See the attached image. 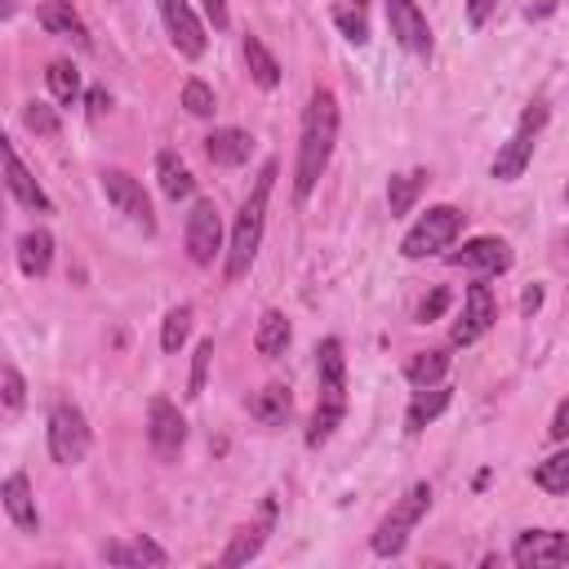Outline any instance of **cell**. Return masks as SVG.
Here are the masks:
<instances>
[{
	"instance_id": "27",
	"label": "cell",
	"mask_w": 569,
	"mask_h": 569,
	"mask_svg": "<svg viewBox=\"0 0 569 569\" xmlns=\"http://www.w3.org/2000/svg\"><path fill=\"white\" fill-rule=\"evenodd\" d=\"M245 63H250V76H254L258 89H276L280 85V63L271 59V49L258 36H245Z\"/></svg>"
},
{
	"instance_id": "44",
	"label": "cell",
	"mask_w": 569,
	"mask_h": 569,
	"mask_svg": "<svg viewBox=\"0 0 569 569\" xmlns=\"http://www.w3.org/2000/svg\"><path fill=\"white\" fill-rule=\"evenodd\" d=\"M338 5H365V0H338Z\"/></svg>"
},
{
	"instance_id": "3",
	"label": "cell",
	"mask_w": 569,
	"mask_h": 569,
	"mask_svg": "<svg viewBox=\"0 0 569 569\" xmlns=\"http://www.w3.org/2000/svg\"><path fill=\"white\" fill-rule=\"evenodd\" d=\"M271 183H276V160L263 165V174L254 183V192L245 196L241 214H237V227H232V245H227V280H241L254 258H258V245H263V227H267V201H271Z\"/></svg>"
},
{
	"instance_id": "40",
	"label": "cell",
	"mask_w": 569,
	"mask_h": 569,
	"mask_svg": "<svg viewBox=\"0 0 569 569\" xmlns=\"http://www.w3.org/2000/svg\"><path fill=\"white\" fill-rule=\"evenodd\" d=\"M205 14L214 23V32H227V23H232V14H227V0H205Z\"/></svg>"
},
{
	"instance_id": "14",
	"label": "cell",
	"mask_w": 569,
	"mask_h": 569,
	"mask_svg": "<svg viewBox=\"0 0 569 569\" xmlns=\"http://www.w3.org/2000/svg\"><path fill=\"white\" fill-rule=\"evenodd\" d=\"M498 320V307H494V294H489V284H472L468 299H463V316L453 320V343L468 348L476 343V338L489 334V325Z\"/></svg>"
},
{
	"instance_id": "16",
	"label": "cell",
	"mask_w": 569,
	"mask_h": 569,
	"mask_svg": "<svg viewBox=\"0 0 569 569\" xmlns=\"http://www.w3.org/2000/svg\"><path fill=\"white\" fill-rule=\"evenodd\" d=\"M449 263H453V267L485 271V276H498V271L511 267V250H507V241H498V237H476V241H468L459 254H449Z\"/></svg>"
},
{
	"instance_id": "32",
	"label": "cell",
	"mask_w": 569,
	"mask_h": 569,
	"mask_svg": "<svg viewBox=\"0 0 569 569\" xmlns=\"http://www.w3.org/2000/svg\"><path fill=\"white\" fill-rule=\"evenodd\" d=\"M534 481H538V489H547V494H565V489H569V449H560V453H552L547 463H538V468H534Z\"/></svg>"
},
{
	"instance_id": "31",
	"label": "cell",
	"mask_w": 569,
	"mask_h": 569,
	"mask_svg": "<svg viewBox=\"0 0 569 569\" xmlns=\"http://www.w3.org/2000/svg\"><path fill=\"white\" fill-rule=\"evenodd\" d=\"M187 334H192V307L183 303V307H174L165 316V329H160V348L174 356V352H183V343H187Z\"/></svg>"
},
{
	"instance_id": "25",
	"label": "cell",
	"mask_w": 569,
	"mask_h": 569,
	"mask_svg": "<svg viewBox=\"0 0 569 569\" xmlns=\"http://www.w3.org/2000/svg\"><path fill=\"white\" fill-rule=\"evenodd\" d=\"M102 560H107V565H165V547L138 534V538H130V543H107V547H102Z\"/></svg>"
},
{
	"instance_id": "4",
	"label": "cell",
	"mask_w": 569,
	"mask_h": 569,
	"mask_svg": "<svg viewBox=\"0 0 569 569\" xmlns=\"http://www.w3.org/2000/svg\"><path fill=\"white\" fill-rule=\"evenodd\" d=\"M427 507H432V485L427 481H419V485H410V494L396 503L387 517H383V525L374 530V538H370V547L378 552V556H401L405 552V543H410V534H414V525L427 517Z\"/></svg>"
},
{
	"instance_id": "37",
	"label": "cell",
	"mask_w": 569,
	"mask_h": 569,
	"mask_svg": "<svg viewBox=\"0 0 569 569\" xmlns=\"http://www.w3.org/2000/svg\"><path fill=\"white\" fill-rule=\"evenodd\" d=\"M0 378H5V410H10V414H19V410H23V401H27L23 374H19L14 365H5V374H0Z\"/></svg>"
},
{
	"instance_id": "24",
	"label": "cell",
	"mask_w": 569,
	"mask_h": 569,
	"mask_svg": "<svg viewBox=\"0 0 569 569\" xmlns=\"http://www.w3.org/2000/svg\"><path fill=\"white\" fill-rule=\"evenodd\" d=\"M449 401H453V391L449 387H419V396L410 401V414H405V432L414 436V432H423L432 419H440L445 410H449Z\"/></svg>"
},
{
	"instance_id": "30",
	"label": "cell",
	"mask_w": 569,
	"mask_h": 569,
	"mask_svg": "<svg viewBox=\"0 0 569 569\" xmlns=\"http://www.w3.org/2000/svg\"><path fill=\"white\" fill-rule=\"evenodd\" d=\"M405 374H410L414 387H436V383L449 374V356H445V352H419Z\"/></svg>"
},
{
	"instance_id": "12",
	"label": "cell",
	"mask_w": 569,
	"mask_h": 569,
	"mask_svg": "<svg viewBox=\"0 0 569 569\" xmlns=\"http://www.w3.org/2000/svg\"><path fill=\"white\" fill-rule=\"evenodd\" d=\"M147 436H152V449L160 453V459H179V449L187 440V419L179 414L174 401H165V396H156L152 410H147Z\"/></svg>"
},
{
	"instance_id": "19",
	"label": "cell",
	"mask_w": 569,
	"mask_h": 569,
	"mask_svg": "<svg viewBox=\"0 0 569 569\" xmlns=\"http://www.w3.org/2000/svg\"><path fill=\"white\" fill-rule=\"evenodd\" d=\"M0 498H5L10 521H14L23 534H40V511H36V498H32V481H27L23 472H14V476L5 481Z\"/></svg>"
},
{
	"instance_id": "15",
	"label": "cell",
	"mask_w": 569,
	"mask_h": 569,
	"mask_svg": "<svg viewBox=\"0 0 569 569\" xmlns=\"http://www.w3.org/2000/svg\"><path fill=\"white\" fill-rule=\"evenodd\" d=\"M271 525H276V498H267V503H263L258 521H250V525H241V530L232 534V543H227V552H222V565L232 569V565H245V560H254V556L263 552V543H267Z\"/></svg>"
},
{
	"instance_id": "38",
	"label": "cell",
	"mask_w": 569,
	"mask_h": 569,
	"mask_svg": "<svg viewBox=\"0 0 569 569\" xmlns=\"http://www.w3.org/2000/svg\"><path fill=\"white\" fill-rule=\"evenodd\" d=\"M445 307H449V290H432V299H423V307H419V320H423V325H427V320H440Z\"/></svg>"
},
{
	"instance_id": "29",
	"label": "cell",
	"mask_w": 569,
	"mask_h": 569,
	"mask_svg": "<svg viewBox=\"0 0 569 569\" xmlns=\"http://www.w3.org/2000/svg\"><path fill=\"white\" fill-rule=\"evenodd\" d=\"M45 85H49V94L59 98L63 107H72L76 98H81V72L72 68V63H49V72H45Z\"/></svg>"
},
{
	"instance_id": "11",
	"label": "cell",
	"mask_w": 569,
	"mask_h": 569,
	"mask_svg": "<svg viewBox=\"0 0 569 569\" xmlns=\"http://www.w3.org/2000/svg\"><path fill=\"white\" fill-rule=\"evenodd\" d=\"M511 560L521 569H547V565H569V534L560 530H525L511 547Z\"/></svg>"
},
{
	"instance_id": "10",
	"label": "cell",
	"mask_w": 569,
	"mask_h": 569,
	"mask_svg": "<svg viewBox=\"0 0 569 569\" xmlns=\"http://www.w3.org/2000/svg\"><path fill=\"white\" fill-rule=\"evenodd\" d=\"M387 23L401 49H410L414 59H432V27L414 0H387Z\"/></svg>"
},
{
	"instance_id": "23",
	"label": "cell",
	"mask_w": 569,
	"mask_h": 569,
	"mask_svg": "<svg viewBox=\"0 0 569 569\" xmlns=\"http://www.w3.org/2000/svg\"><path fill=\"white\" fill-rule=\"evenodd\" d=\"M290 338H294V329H290V316L284 312H263V320H258V329H254V348H258V356H267V361H276V356H284V348H290Z\"/></svg>"
},
{
	"instance_id": "18",
	"label": "cell",
	"mask_w": 569,
	"mask_h": 569,
	"mask_svg": "<svg viewBox=\"0 0 569 569\" xmlns=\"http://www.w3.org/2000/svg\"><path fill=\"white\" fill-rule=\"evenodd\" d=\"M250 152H254V134H250V130H237V125L214 130V134L205 138V156H209L214 165H222V169H237V165H245V160H250Z\"/></svg>"
},
{
	"instance_id": "36",
	"label": "cell",
	"mask_w": 569,
	"mask_h": 569,
	"mask_svg": "<svg viewBox=\"0 0 569 569\" xmlns=\"http://www.w3.org/2000/svg\"><path fill=\"white\" fill-rule=\"evenodd\" d=\"M183 107L192 117H214V89L205 81H187L183 85Z\"/></svg>"
},
{
	"instance_id": "33",
	"label": "cell",
	"mask_w": 569,
	"mask_h": 569,
	"mask_svg": "<svg viewBox=\"0 0 569 569\" xmlns=\"http://www.w3.org/2000/svg\"><path fill=\"white\" fill-rule=\"evenodd\" d=\"M334 23L352 45H365L370 40V23H365V5H334Z\"/></svg>"
},
{
	"instance_id": "41",
	"label": "cell",
	"mask_w": 569,
	"mask_h": 569,
	"mask_svg": "<svg viewBox=\"0 0 569 569\" xmlns=\"http://www.w3.org/2000/svg\"><path fill=\"white\" fill-rule=\"evenodd\" d=\"M552 440H569V396L560 401V410H556V419H552Z\"/></svg>"
},
{
	"instance_id": "28",
	"label": "cell",
	"mask_w": 569,
	"mask_h": 569,
	"mask_svg": "<svg viewBox=\"0 0 569 569\" xmlns=\"http://www.w3.org/2000/svg\"><path fill=\"white\" fill-rule=\"evenodd\" d=\"M423 183H427L423 169H414V174H396V179L387 183V209H391V218H401V214H410V209H414V201H419Z\"/></svg>"
},
{
	"instance_id": "34",
	"label": "cell",
	"mask_w": 569,
	"mask_h": 569,
	"mask_svg": "<svg viewBox=\"0 0 569 569\" xmlns=\"http://www.w3.org/2000/svg\"><path fill=\"white\" fill-rule=\"evenodd\" d=\"M23 125L32 134H40V138H59V117H53V107H45V102H27L23 107Z\"/></svg>"
},
{
	"instance_id": "42",
	"label": "cell",
	"mask_w": 569,
	"mask_h": 569,
	"mask_svg": "<svg viewBox=\"0 0 569 569\" xmlns=\"http://www.w3.org/2000/svg\"><path fill=\"white\" fill-rule=\"evenodd\" d=\"M538 307H543V284H530V290L521 294V312H525V316H534Z\"/></svg>"
},
{
	"instance_id": "35",
	"label": "cell",
	"mask_w": 569,
	"mask_h": 569,
	"mask_svg": "<svg viewBox=\"0 0 569 569\" xmlns=\"http://www.w3.org/2000/svg\"><path fill=\"white\" fill-rule=\"evenodd\" d=\"M209 361H214V338L196 343V356H192V378H187V401L205 391V374H209Z\"/></svg>"
},
{
	"instance_id": "7",
	"label": "cell",
	"mask_w": 569,
	"mask_h": 569,
	"mask_svg": "<svg viewBox=\"0 0 569 569\" xmlns=\"http://www.w3.org/2000/svg\"><path fill=\"white\" fill-rule=\"evenodd\" d=\"M459 232H463V214L453 209V205H432V209L410 227V237L401 241V254H405V258H432V254L449 250Z\"/></svg>"
},
{
	"instance_id": "26",
	"label": "cell",
	"mask_w": 569,
	"mask_h": 569,
	"mask_svg": "<svg viewBox=\"0 0 569 569\" xmlns=\"http://www.w3.org/2000/svg\"><path fill=\"white\" fill-rule=\"evenodd\" d=\"M49 263H53V237L45 227H36V232H27L19 241V267H23V276H45Z\"/></svg>"
},
{
	"instance_id": "22",
	"label": "cell",
	"mask_w": 569,
	"mask_h": 569,
	"mask_svg": "<svg viewBox=\"0 0 569 569\" xmlns=\"http://www.w3.org/2000/svg\"><path fill=\"white\" fill-rule=\"evenodd\" d=\"M156 179H160V192L169 201H187L196 192V179H192V169L183 165L179 152H160L156 156Z\"/></svg>"
},
{
	"instance_id": "9",
	"label": "cell",
	"mask_w": 569,
	"mask_h": 569,
	"mask_svg": "<svg viewBox=\"0 0 569 569\" xmlns=\"http://www.w3.org/2000/svg\"><path fill=\"white\" fill-rule=\"evenodd\" d=\"M222 250V218L214 201H196L187 214V254L196 267H209Z\"/></svg>"
},
{
	"instance_id": "2",
	"label": "cell",
	"mask_w": 569,
	"mask_h": 569,
	"mask_svg": "<svg viewBox=\"0 0 569 569\" xmlns=\"http://www.w3.org/2000/svg\"><path fill=\"white\" fill-rule=\"evenodd\" d=\"M316 378H320V391H316V414H312V427H307L312 449H320L348 414V356H343V343H338V338H325V343L316 348Z\"/></svg>"
},
{
	"instance_id": "5",
	"label": "cell",
	"mask_w": 569,
	"mask_h": 569,
	"mask_svg": "<svg viewBox=\"0 0 569 569\" xmlns=\"http://www.w3.org/2000/svg\"><path fill=\"white\" fill-rule=\"evenodd\" d=\"M543 125H547V102H530L525 117H521V125H517V134H511V138L498 147V156H494V165H489V174H494L498 183H517L525 169H530L534 143H538Z\"/></svg>"
},
{
	"instance_id": "17",
	"label": "cell",
	"mask_w": 569,
	"mask_h": 569,
	"mask_svg": "<svg viewBox=\"0 0 569 569\" xmlns=\"http://www.w3.org/2000/svg\"><path fill=\"white\" fill-rule=\"evenodd\" d=\"M40 27L49 36H63V40H76L81 49H89V32H85V19L72 10V0H45V5L36 10Z\"/></svg>"
},
{
	"instance_id": "39",
	"label": "cell",
	"mask_w": 569,
	"mask_h": 569,
	"mask_svg": "<svg viewBox=\"0 0 569 569\" xmlns=\"http://www.w3.org/2000/svg\"><path fill=\"white\" fill-rule=\"evenodd\" d=\"M494 10H498V0H468V23H472V27H485Z\"/></svg>"
},
{
	"instance_id": "21",
	"label": "cell",
	"mask_w": 569,
	"mask_h": 569,
	"mask_svg": "<svg viewBox=\"0 0 569 569\" xmlns=\"http://www.w3.org/2000/svg\"><path fill=\"white\" fill-rule=\"evenodd\" d=\"M294 410V396L284 383H267L263 391H254V401H250V419H258L263 427H280L284 419H290Z\"/></svg>"
},
{
	"instance_id": "6",
	"label": "cell",
	"mask_w": 569,
	"mask_h": 569,
	"mask_svg": "<svg viewBox=\"0 0 569 569\" xmlns=\"http://www.w3.org/2000/svg\"><path fill=\"white\" fill-rule=\"evenodd\" d=\"M49 453H53V463L59 468H76V463H85V453H89V423H85V414H81V405H72V401H59L49 410Z\"/></svg>"
},
{
	"instance_id": "20",
	"label": "cell",
	"mask_w": 569,
	"mask_h": 569,
	"mask_svg": "<svg viewBox=\"0 0 569 569\" xmlns=\"http://www.w3.org/2000/svg\"><path fill=\"white\" fill-rule=\"evenodd\" d=\"M5 183H10V192H14L19 205H27V209H36V214H49V209H53L49 196L40 192V183L27 174V165L19 160L14 143H5Z\"/></svg>"
},
{
	"instance_id": "8",
	"label": "cell",
	"mask_w": 569,
	"mask_h": 569,
	"mask_svg": "<svg viewBox=\"0 0 569 569\" xmlns=\"http://www.w3.org/2000/svg\"><path fill=\"white\" fill-rule=\"evenodd\" d=\"M102 192H107V201H111V209H117V214H125L134 227H143L147 237L156 232L152 201H147L143 183L134 174H125V169H102Z\"/></svg>"
},
{
	"instance_id": "43",
	"label": "cell",
	"mask_w": 569,
	"mask_h": 569,
	"mask_svg": "<svg viewBox=\"0 0 569 569\" xmlns=\"http://www.w3.org/2000/svg\"><path fill=\"white\" fill-rule=\"evenodd\" d=\"M111 107V98H107V89H89V117H102V111Z\"/></svg>"
},
{
	"instance_id": "1",
	"label": "cell",
	"mask_w": 569,
	"mask_h": 569,
	"mask_svg": "<svg viewBox=\"0 0 569 569\" xmlns=\"http://www.w3.org/2000/svg\"><path fill=\"white\" fill-rule=\"evenodd\" d=\"M338 143V98L329 89H312L307 111H303V134H299V169H294V196L307 201L329 169Z\"/></svg>"
},
{
	"instance_id": "13",
	"label": "cell",
	"mask_w": 569,
	"mask_h": 569,
	"mask_svg": "<svg viewBox=\"0 0 569 569\" xmlns=\"http://www.w3.org/2000/svg\"><path fill=\"white\" fill-rule=\"evenodd\" d=\"M160 19H165L169 40H174V49L183 53V59H201L205 53V27L192 14L187 0H160Z\"/></svg>"
}]
</instances>
